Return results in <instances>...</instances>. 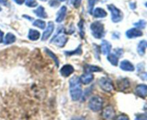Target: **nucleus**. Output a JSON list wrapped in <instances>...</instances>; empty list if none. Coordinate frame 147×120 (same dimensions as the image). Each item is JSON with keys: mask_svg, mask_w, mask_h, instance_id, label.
<instances>
[{"mask_svg": "<svg viewBox=\"0 0 147 120\" xmlns=\"http://www.w3.org/2000/svg\"><path fill=\"white\" fill-rule=\"evenodd\" d=\"M70 94L73 101H78L83 94L80 79L78 76H73L70 79Z\"/></svg>", "mask_w": 147, "mask_h": 120, "instance_id": "obj_1", "label": "nucleus"}, {"mask_svg": "<svg viewBox=\"0 0 147 120\" xmlns=\"http://www.w3.org/2000/svg\"><path fill=\"white\" fill-rule=\"evenodd\" d=\"M103 101L102 98H100L98 96H95L92 97L89 101L88 107L90 110L93 112H99L101 110L102 107H103Z\"/></svg>", "mask_w": 147, "mask_h": 120, "instance_id": "obj_3", "label": "nucleus"}, {"mask_svg": "<svg viewBox=\"0 0 147 120\" xmlns=\"http://www.w3.org/2000/svg\"><path fill=\"white\" fill-rule=\"evenodd\" d=\"M135 93L138 96L141 98L147 97V85L146 84H139L138 85L135 89Z\"/></svg>", "mask_w": 147, "mask_h": 120, "instance_id": "obj_8", "label": "nucleus"}, {"mask_svg": "<svg viewBox=\"0 0 147 120\" xmlns=\"http://www.w3.org/2000/svg\"><path fill=\"white\" fill-rule=\"evenodd\" d=\"M25 4L29 7H36L37 6V2L36 0H26Z\"/></svg>", "mask_w": 147, "mask_h": 120, "instance_id": "obj_29", "label": "nucleus"}, {"mask_svg": "<svg viewBox=\"0 0 147 120\" xmlns=\"http://www.w3.org/2000/svg\"><path fill=\"white\" fill-rule=\"evenodd\" d=\"M93 14L96 18H103V17H106L107 16V12L103 9L99 8V7L94 9V11L93 12Z\"/></svg>", "mask_w": 147, "mask_h": 120, "instance_id": "obj_18", "label": "nucleus"}, {"mask_svg": "<svg viewBox=\"0 0 147 120\" xmlns=\"http://www.w3.org/2000/svg\"><path fill=\"white\" fill-rule=\"evenodd\" d=\"M130 6L131 7V9H135L136 8V4H135V3H131L130 4Z\"/></svg>", "mask_w": 147, "mask_h": 120, "instance_id": "obj_38", "label": "nucleus"}, {"mask_svg": "<svg viewBox=\"0 0 147 120\" xmlns=\"http://www.w3.org/2000/svg\"><path fill=\"white\" fill-rule=\"evenodd\" d=\"M55 25L53 24V22H49L48 24H47V27L46 28V30H45V32L43 33L42 37V40H47L49 37H50V35L53 33V30H54Z\"/></svg>", "mask_w": 147, "mask_h": 120, "instance_id": "obj_9", "label": "nucleus"}, {"mask_svg": "<svg viewBox=\"0 0 147 120\" xmlns=\"http://www.w3.org/2000/svg\"><path fill=\"white\" fill-rule=\"evenodd\" d=\"M60 1H66V0H60Z\"/></svg>", "mask_w": 147, "mask_h": 120, "instance_id": "obj_41", "label": "nucleus"}, {"mask_svg": "<svg viewBox=\"0 0 147 120\" xmlns=\"http://www.w3.org/2000/svg\"><path fill=\"white\" fill-rule=\"evenodd\" d=\"M72 120H85V118L83 117H77L73 118Z\"/></svg>", "mask_w": 147, "mask_h": 120, "instance_id": "obj_36", "label": "nucleus"}, {"mask_svg": "<svg viewBox=\"0 0 147 120\" xmlns=\"http://www.w3.org/2000/svg\"><path fill=\"white\" fill-rule=\"evenodd\" d=\"M45 52L47 53V54L48 55L50 58H53V60H54L55 63V64L57 65V66H59V60H58V59H57V56H56L55 55L54 53L51 51V50H49V49L45 48Z\"/></svg>", "mask_w": 147, "mask_h": 120, "instance_id": "obj_25", "label": "nucleus"}, {"mask_svg": "<svg viewBox=\"0 0 147 120\" xmlns=\"http://www.w3.org/2000/svg\"><path fill=\"white\" fill-rule=\"evenodd\" d=\"M84 71L86 73H93V72H100L102 71V69L96 66H92V65H86L84 66Z\"/></svg>", "mask_w": 147, "mask_h": 120, "instance_id": "obj_20", "label": "nucleus"}, {"mask_svg": "<svg viewBox=\"0 0 147 120\" xmlns=\"http://www.w3.org/2000/svg\"><path fill=\"white\" fill-rule=\"evenodd\" d=\"M111 50V45L106 40H103L101 43V52L103 55H109Z\"/></svg>", "mask_w": 147, "mask_h": 120, "instance_id": "obj_16", "label": "nucleus"}, {"mask_svg": "<svg viewBox=\"0 0 147 120\" xmlns=\"http://www.w3.org/2000/svg\"><path fill=\"white\" fill-rule=\"evenodd\" d=\"M0 11H1V7H0Z\"/></svg>", "mask_w": 147, "mask_h": 120, "instance_id": "obj_43", "label": "nucleus"}, {"mask_svg": "<svg viewBox=\"0 0 147 120\" xmlns=\"http://www.w3.org/2000/svg\"><path fill=\"white\" fill-rule=\"evenodd\" d=\"M33 12L36 14L38 17L40 18H47V13L45 12V10L44 7L42 6H39L35 10L33 11Z\"/></svg>", "mask_w": 147, "mask_h": 120, "instance_id": "obj_17", "label": "nucleus"}, {"mask_svg": "<svg viewBox=\"0 0 147 120\" xmlns=\"http://www.w3.org/2000/svg\"><path fill=\"white\" fill-rule=\"evenodd\" d=\"M66 56H74V55H81L82 54V48H81V45L78 46L74 51H65V52Z\"/></svg>", "mask_w": 147, "mask_h": 120, "instance_id": "obj_24", "label": "nucleus"}, {"mask_svg": "<svg viewBox=\"0 0 147 120\" xmlns=\"http://www.w3.org/2000/svg\"><path fill=\"white\" fill-rule=\"evenodd\" d=\"M40 1H47V0H40Z\"/></svg>", "mask_w": 147, "mask_h": 120, "instance_id": "obj_40", "label": "nucleus"}, {"mask_svg": "<svg viewBox=\"0 0 147 120\" xmlns=\"http://www.w3.org/2000/svg\"><path fill=\"white\" fill-rule=\"evenodd\" d=\"M146 23L144 20H139L138 22L135 23L134 25L139 29H144L145 27H146Z\"/></svg>", "mask_w": 147, "mask_h": 120, "instance_id": "obj_28", "label": "nucleus"}, {"mask_svg": "<svg viewBox=\"0 0 147 120\" xmlns=\"http://www.w3.org/2000/svg\"><path fill=\"white\" fill-rule=\"evenodd\" d=\"M0 4L2 5H7V0H0Z\"/></svg>", "mask_w": 147, "mask_h": 120, "instance_id": "obj_37", "label": "nucleus"}, {"mask_svg": "<svg viewBox=\"0 0 147 120\" xmlns=\"http://www.w3.org/2000/svg\"><path fill=\"white\" fill-rule=\"evenodd\" d=\"M126 37L128 38H136V37H139L142 36L143 33L140 30L136 28H131L130 30H129L128 31H126Z\"/></svg>", "mask_w": 147, "mask_h": 120, "instance_id": "obj_11", "label": "nucleus"}, {"mask_svg": "<svg viewBox=\"0 0 147 120\" xmlns=\"http://www.w3.org/2000/svg\"><path fill=\"white\" fill-rule=\"evenodd\" d=\"M146 7H147V2H146Z\"/></svg>", "mask_w": 147, "mask_h": 120, "instance_id": "obj_42", "label": "nucleus"}, {"mask_svg": "<svg viewBox=\"0 0 147 120\" xmlns=\"http://www.w3.org/2000/svg\"><path fill=\"white\" fill-rule=\"evenodd\" d=\"M135 120H147V115L145 114H140L136 115Z\"/></svg>", "mask_w": 147, "mask_h": 120, "instance_id": "obj_30", "label": "nucleus"}, {"mask_svg": "<svg viewBox=\"0 0 147 120\" xmlns=\"http://www.w3.org/2000/svg\"><path fill=\"white\" fill-rule=\"evenodd\" d=\"M66 14H67V7H66L65 6H63V7L60 8V9L58 11V12L57 13L55 19L56 22L58 23L61 22L62 21L64 20Z\"/></svg>", "mask_w": 147, "mask_h": 120, "instance_id": "obj_13", "label": "nucleus"}, {"mask_svg": "<svg viewBox=\"0 0 147 120\" xmlns=\"http://www.w3.org/2000/svg\"><path fill=\"white\" fill-rule=\"evenodd\" d=\"M4 43L6 45L11 44V43H14L16 41V37L14 36V35H13L12 33H7L5 35L4 37Z\"/></svg>", "mask_w": 147, "mask_h": 120, "instance_id": "obj_22", "label": "nucleus"}, {"mask_svg": "<svg viewBox=\"0 0 147 120\" xmlns=\"http://www.w3.org/2000/svg\"><path fill=\"white\" fill-rule=\"evenodd\" d=\"M107 59L113 66H116L119 64V58H118V56L116 54H110L109 53L107 57Z\"/></svg>", "mask_w": 147, "mask_h": 120, "instance_id": "obj_23", "label": "nucleus"}, {"mask_svg": "<svg viewBox=\"0 0 147 120\" xmlns=\"http://www.w3.org/2000/svg\"><path fill=\"white\" fill-rule=\"evenodd\" d=\"M67 41V38L62 32H58L54 37L52 39L51 43L60 47H64Z\"/></svg>", "mask_w": 147, "mask_h": 120, "instance_id": "obj_6", "label": "nucleus"}, {"mask_svg": "<svg viewBox=\"0 0 147 120\" xmlns=\"http://www.w3.org/2000/svg\"><path fill=\"white\" fill-rule=\"evenodd\" d=\"M147 47V41L146 40H142L140 43L138 45L137 50L138 53L140 56H144L145 53V50H146Z\"/></svg>", "mask_w": 147, "mask_h": 120, "instance_id": "obj_21", "label": "nucleus"}, {"mask_svg": "<svg viewBox=\"0 0 147 120\" xmlns=\"http://www.w3.org/2000/svg\"><path fill=\"white\" fill-rule=\"evenodd\" d=\"M40 37V32L37 31L36 30H32V29H30V31L28 33V38L30 40H33V41H35L37 40Z\"/></svg>", "mask_w": 147, "mask_h": 120, "instance_id": "obj_19", "label": "nucleus"}, {"mask_svg": "<svg viewBox=\"0 0 147 120\" xmlns=\"http://www.w3.org/2000/svg\"><path fill=\"white\" fill-rule=\"evenodd\" d=\"M14 2H16L18 4H22L25 1V0H14Z\"/></svg>", "mask_w": 147, "mask_h": 120, "instance_id": "obj_35", "label": "nucleus"}, {"mask_svg": "<svg viewBox=\"0 0 147 120\" xmlns=\"http://www.w3.org/2000/svg\"><path fill=\"white\" fill-rule=\"evenodd\" d=\"M82 0H71V3L76 8H78L81 4Z\"/></svg>", "mask_w": 147, "mask_h": 120, "instance_id": "obj_31", "label": "nucleus"}, {"mask_svg": "<svg viewBox=\"0 0 147 120\" xmlns=\"http://www.w3.org/2000/svg\"><path fill=\"white\" fill-rule=\"evenodd\" d=\"M120 68L121 69L125 71H134L135 69L134 65L127 60H124L121 61L120 64Z\"/></svg>", "mask_w": 147, "mask_h": 120, "instance_id": "obj_14", "label": "nucleus"}, {"mask_svg": "<svg viewBox=\"0 0 147 120\" xmlns=\"http://www.w3.org/2000/svg\"><path fill=\"white\" fill-rule=\"evenodd\" d=\"M33 25L35 26V27H39V28L42 29V30H44L45 28V22L44 21L41 20H36L35 21L33 22Z\"/></svg>", "mask_w": 147, "mask_h": 120, "instance_id": "obj_26", "label": "nucleus"}, {"mask_svg": "<svg viewBox=\"0 0 147 120\" xmlns=\"http://www.w3.org/2000/svg\"><path fill=\"white\" fill-rule=\"evenodd\" d=\"M97 2H98V0H88V12H89V14H93L94 6Z\"/></svg>", "mask_w": 147, "mask_h": 120, "instance_id": "obj_27", "label": "nucleus"}, {"mask_svg": "<svg viewBox=\"0 0 147 120\" xmlns=\"http://www.w3.org/2000/svg\"><path fill=\"white\" fill-rule=\"evenodd\" d=\"M4 41V33L1 30H0V43Z\"/></svg>", "mask_w": 147, "mask_h": 120, "instance_id": "obj_34", "label": "nucleus"}, {"mask_svg": "<svg viewBox=\"0 0 147 120\" xmlns=\"http://www.w3.org/2000/svg\"><path fill=\"white\" fill-rule=\"evenodd\" d=\"M102 117L105 120H111L115 117V111L112 106H107L103 109Z\"/></svg>", "mask_w": 147, "mask_h": 120, "instance_id": "obj_7", "label": "nucleus"}, {"mask_svg": "<svg viewBox=\"0 0 147 120\" xmlns=\"http://www.w3.org/2000/svg\"><path fill=\"white\" fill-rule=\"evenodd\" d=\"M90 30L93 37L100 39L104 35V26L100 22H94L90 24Z\"/></svg>", "mask_w": 147, "mask_h": 120, "instance_id": "obj_2", "label": "nucleus"}, {"mask_svg": "<svg viewBox=\"0 0 147 120\" xmlns=\"http://www.w3.org/2000/svg\"><path fill=\"white\" fill-rule=\"evenodd\" d=\"M114 120H129L128 116L125 115H121L119 116H118Z\"/></svg>", "mask_w": 147, "mask_h": 120, "instance_id": "obj_33", "label": "nucleus"}, {"mask_svg": "<svg viewBox=\"0 0 147 120\" xmlns=\"http://www.w3.org/2000/svg\"><path fill=\"white\" fill-rule=\"evenodd\" d=\"M107 7L111 13L112 22H113L114 23H117L121 21L122 18H123V14L119 9H118L113 4H109L107 5Z\"/></svg>", "mask_w": 147, "mask_h": 120, "instance_id": "obj_4", "label": "nucleus"}, {"mask_svg": "<svg viewBox=\"0 0 147 120\" xmlns=\"http://www.w3.org/2000/svg\"><path fill=\"white\" fill-rule=\"evenodd\" d=\"M117 85L119 90L124 91L126 89H128V88H129L130 83H129V81L127 79H121L119 81H118Z\"/></svg>", "mask_w": 147, "mask_h": 120, "instance_id": "obj_15", "label": "nucleus"}, {"mask_svg": "<svg viewBox=\"0 0 147 120\" xmlns=\"http://www.w3.org/2000/svg\"><path fill=\"white\" fill-rule=\"evenodd\" d=\"M74 72V68L70 64H66L62 67L60 69V74L64 77H67L70 76Z\"/></svg>", "mask_w": 147, "mask_h": 120, "instance_id": "obj_10", "label": "nucleus"}, {"mask_svg": "<svg viewBox=\"0 0 147 120\" xmlns=\"http://www.w3.org/2000/svg\"><path fill=\"white\" fill-rule=\"evenodd\" d=\"M83 20H80V22H78V27L79 29H80V35H81V37H83V35H84V33H83Z\"/></svg>", "mask_w": 147, "mask_h": 120, "instance_id": "obj_32", "label": "nucleus"}, {"mask_svg": "<svg viewBox=\"0 0 147 120\" xmlns=\"http://www.w3.org/2000/svg\"><path fill=\"white\" fill-rule=\"evenodd\" d=\"M98 85L100 89L106 92H111L113 90V84L109 78H100L98 81Z\"/></svg>", "mask_w": 147, "mask_h": 120, "instance_id": "obj_5", "label": "nucleus"}, {"mask_svg": "<svg viewBox=\"0 0 147 120\" xmlns=\"http://www.w3.org/2000/svg\"><path fill=\"white\" fill-rule=\"evenodd\" d=\"M144 109L145 112H146V115H147V102H146V104H145L144 106Z\"/></svg>", "mask_w": 147, "mask_h": 120, "instance_id": "obj_39", "label": "nucleus"}, {"mask_svg": "<svg viewBox=\"0 0 147 120\" xmlns=\"http://www.w3.org/2000/svg\"><path fill=\"white\" fill-rule=\"evenodd\" d=\"M79 79H80V83H82L83 84L87 85L93 81V79H94V76L91 73H86L85 74L82 75Z\"/></svg>", "mask_w": 147, "mask_h": 120, "instance_id": "obj_12", "label": "nucleus"}]
</instances>
